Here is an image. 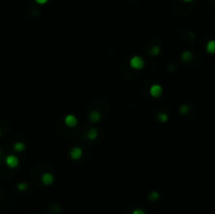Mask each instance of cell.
Here are the masks:
<instances>
[{"mask_svg":"<svg viewBox=\"0 0 215 214\" xmlns=\"http://www.w3.org/2000/svg\"><path fill=\"white\" fill-rule=\"evenodd\" d=\"M129 65L132 67L133 69H142L145 66V61L142 57L140 56H133L129 61Z\"/></svg>","mask_w":215,"mask_h":214,"instance_id":"obj_1","label":"cell"},{"mask_svg":"<svg viewBox=\"0 0 215 214\" xmlns=\"http://www.w3.org/2000/svg\"><path fill=\"white\" fill-rule=\"evenodd\" d=\"M149 92H150L151 97L158 98L163 94V87L160 84H153V85H151L150 89H149Z\"/></svg>","mask_w":215,"mask_h":214,"instance_id":"obj_2","label":"cell"},{"mask_svg":"<svg viewBox=\"0 0 215 214\" xmlns=\"http://www.w3.org/2000/svg\"><path fill=\"white\" fill-rule=\"evenodd\" d=\"M5 163L10 168H17L19 165V159L14 154H10L5 159Z\"/></svg>","mask_w":215,"mask_h":214,"instance_id":"obj_3","label":"cell"},{"mask_svg":"<svg viewBox=\"0 0 215 214\" xmlns=\"http://www.w3.org/2000/svg\"><path fill=\"white\" fill-rule=\"evenodd\" d=\"M41 181H42V183H43V185L49 186V185L53 184L54 181H55V176H54V174L50 173V172H45V173L42 174Z\"/></svg>","mask_w":215,"mask_h":214,"instance_id":"obj_4","label":"cell"},{"mask_svg":"<svg viewBox=\"0 0 215 214\" xmlns=\"http://www.w3.org/2000/svg\"><path fill=\"white\" fill-rule=\"evenodd\" d=\"M64 123H65V125L68 126V127H75L78 124V119H77V117L73 114H67L66 117L64 118Z\"/></svg>","mask_w":215,"mask_h":214,"instance_id":"obj_5","label":"cell"},{"mask_svg":"<svg viewBox=\"0 0 215 214\" xmlns=\"http://www.w3.org/2000/svg\"><path fill=\"white\" fill-rule=\"evenodd\" d=\"M69 156L72 160H80L82 156H83V150H82L80 147H73V148L70 149Z\"/></svg>","mask_w":215,"mask_h":214,"instance_id":"obj_6","label":"cell"},{"mask_svg":"<svg viewBox=\"0 0 215 214\" xmlns=\"http://www.w3.org/2000/svg\"><path fill=\"white\" fill-rule=\"evenodd\" d=\"M88 119L90 122L92 123H98L101 120V112H99L98 110H92L89 112L88 114Z\"/></svg>","mask_w":215,"mask_h":214,"instance_id":"obj_7","label":"cell"},{"mask_svg":"<svg viewBox=\"0 0 215 214\" xmlns=\"http://www.w3.org/2000/svg\"><path fill=\"white\" fill-rule=\"evenodd\" d=\"M206 50H207L208 54H211V55L215 54V40L208 41L207 45H206Z\"/></svg>","mask_w":215,"mask_h":214,"instance_id":"obj_8","label":"cell"},{"mask_svg":"<svg viewBox=\"0 0 215 214\" xmlns=\"http://www.w3.org/2000/svg\"><path fill=\"white\" fill-rule=\"evenodd\" d=\"M180 59H182V61H184V62H190L192 59H193V55H192L191 52H189V50H186V52H184L182 54V56H180Z\"/></svg>","mask_w":215,"mask_h":214,"instance_id":"obj_9","label":"cell"},{"mask_svg":"<svg viewBox=\"0 0 215 214\" xmlns=\"http://www.w3.org/2000/svg\"><path fill=\"white\" fill-rule=\"evenodd\" d=\"M98 137V130L96 128H90L88 131H87V137L89 140H96Z\"/></svg>","mask_w":215,"mask_h":214,"instance_id":"obj_10","label":"cell"},{"mask_svg":"<svg viewBox=\"0 0 215 214\" xmlns=\"http://www.w3.org/2000/svg\"><path fill=\"white\" fill-rule=\"evenodd\" d=\"M25 149V144H23L22 142H16L14 144V150L17 151V152H21Z\"/></svg>","mask_w":215,"mask_h":214,"instance_id":"obj_11","label":"cell"},{"mask_svg":"<svg viewBox=\"0 0 215 214\" xmlns=\"http://www.w3.org/2000/svg\"><path fill=\"white\" fill-rule=\"evenodd\" d=\"M157 121H160L161 123H165L168 121V114H165V112H161V114H157Z\"/></svg>","mask_w":215,"mask_h":214,"instance_id":"obj_12","label":"cell"},{"mask_svg":"<svg viewBox=\"0 0 215 214\" xmlns=\"http://www.w3.org/2000/svg\"><path fill=\"white\" fill-rule=\"evenodd\" d=\"M161 53V47L158 45H154L150 49V54L152 56H157Z\"/></svg>","mask_w":215,"mask_h":214,"instance_id":"obj_13","label":"cell"},{"mask_svg":"<svg viewBox=\"0 0 215 214\" xmlns=\"http://www.w3.org/2000/svg\"><path fill=\"white\" fill-rule=\"evenodd\" d=\"M158 198H160V194H158V192H157V191H152V192L149 194V199L152 202L157 201Z\"/></svg>","mask_w":215,"mask_h":214,"instance_id":"obj_14","label":"cell"},{"mask_svg":"<svg viewBox=\"0 0 215 214\" xmlns=\"http://www.w3.org/2000/svg\"><path fill=\"white\" fill-rule=\"evenodd\" d=\"M189 109H190L189 105H187V104H184V105H182V106L180 107V112L182 114H186L187 112L189 111Z\"/></svg>","mask_w":215,"mask_h":214,"instance_id":"obj_15","label":"cell"},{"mask_svg":"<svg viewBox=\"0 0 215 214\" xmlns=\"http://www.w3.org/2000/svg\"><path fill=\"white\" fill-rule=\"evenodd\" d=\"M18 189L20 191H25L27 189V184H26V183H19V184H18Z\"/></svg>","mask_w":215,"mask_h":214,"instance_id":"obj_16","label":"cell"},{"mask_svg":"<svg viewBox=\"0 0 215 214\" xmlns=\"http://www.w3.org/2000/svg\"><path fill=\"white\" fill-rule=\"evenodd\" d=\"M47 1H49V0H35L36 3H38V4H40V5H43L45 3H47Z\"/></svg>","mask_w":215,"mask_h":214,"instance_id":"obj_17","label":"cell"},{"mask_svg":"<svg viewBox=\"0 0 215 214\" xmlns=\"http://www.w3.org/2000/svg\"><path fill=\"white\" fill-rule=\"evenodd\" d=\"M132 214H145V212H144L142 209H135L133 212H132Z\"/></svg>","mask_w":215,"mask_h":214,"instance_id":"obj_18","label":"cell"},{"mask_svg":"<svg viewBox=\"0 0 215 214\" xmlns=\"http://www.w3.org/2000/svg\"><path fill=\"white\" fill-rule=\"evenodd\" d=\"M183 1H185V2H192V1H194V0H183Z\"/></svg>","mask_w":215,"mask_h":214,"instance_id":"obj_19","label":"cell"},{"mask_svg":"<svg viewBox=\"0 0 215 214\" xmlns=\"http://www.w3.org/2000/svg\"><path fill=\"white\" fill-rule=\"evenodd\" d=\"M1 134H2V132H1V129H0V137H1Z\"/></svg>","mask_w":215,"mask_h":214,"instance_id":"obj_20","label":"cell"},{"mask_svg":"<svg viewBox=\"0 0 215 214\" xmlns=\"http://www.w3.org/2000/svg\"><path fill=\"white\" fill-rule=\"evenodd\" d=\"M0 153H1V152H0Z\"/></svg>","mask_w":215,"mask_h":214,"instance_id":"obj_21","label":"cell"}]
</instances>
